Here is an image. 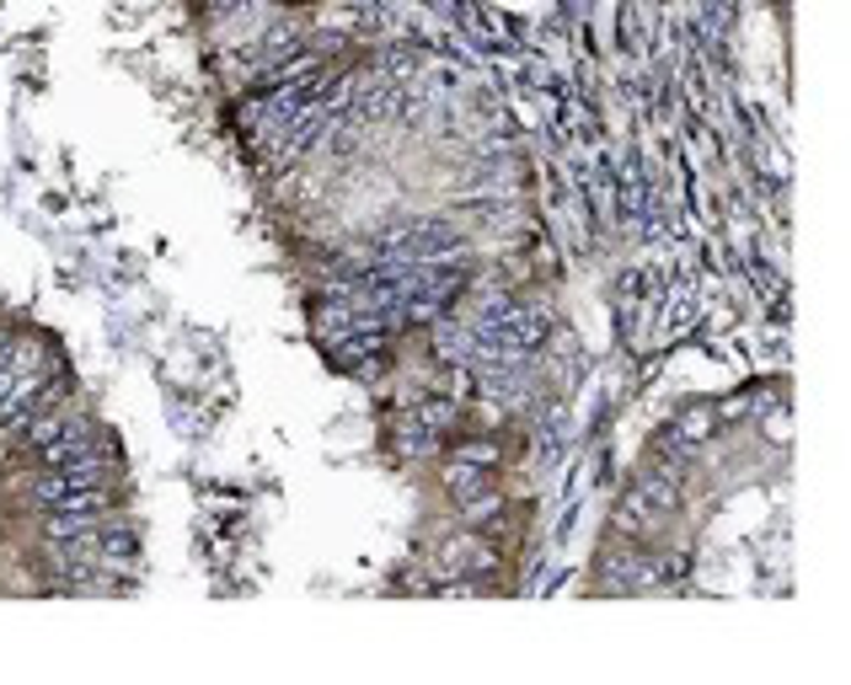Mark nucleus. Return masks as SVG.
<instances>
[{"label":"nucleus","mask_w":851,"mask_h":685,"mask_svg":"<svg viewBox=\"0 0 851 685\" xmlns=\"http://www.w3.org/2000/svg\"><path fill=\"white\" fill-rule=\"evenodd\" d=\"M119 472V450L102 445V440H92L87 450H75L70 461H60V466H43V477L32 482V504L49 508L54 498H64V493H75V487H108V477Z\"/></svg>","instance_id":"nucleus-1"},{"label":"nucleus","mask_w":851,"mask_h":685,"mask_svg":"<svg viewBox=\"0 0 851 685\" xmlns=\"http://www.w3.org/2000/svg\"><path fill=\"white\" fill-rule=\"evenodd\" d=\"M638 493L648 498L654 514H675V508H680V472H675V466H659V472H648V477L638 482Z\"/></svg>","instance_id":"nucleus-4"},{"label":"nucleus","mask_w":851,"mask_h":685,"mask_svg":"<svg viewBox=\"0 0 851 685\" xmlns=\"http://www.w3.org/2000/svg\"><path fill=\"white\" fill-rule=\"evenodd\" d=\"M445 487H450V493L460 498V508H466V504H472V493H483V487H487V477H483V472H472L466 461H456V466L445 472Z\"/></svg>","instance_id":"nucleus-7"},{"label":"nucleus","mask_w":851,"mask_h":685,"mask_svg":"<svg viewBox=\"0 0 851 685\" xmlns=\"http://www.w3.org/2000/svg\"><path fill=\"white\" fill-rule=\"evenodd\" d=\"M460 461H466V466H493V461H498V450H493V445H460Z\"/></svg>","instance_id":"nucleus-11"},{"label":"nucleus","mask_w":851,"mask_h":685,"mask_svg":"<svg viewBox=\"0 0 851 685\" xmlns=\"http://www.w3.org/2000/svg\"><path fill=\"white\" fill-rule=\"evenodd\" d=\"M92 440H97V423H92V417H75V413H70V423H64V434L54 440V445H43V450H38V461H43V466H60V461H70L75 450H87Z\"/></svg>","instance_id":"nucleus-2"},{"label":"nucleus","mask_w":851,"mask_h":685,"mask_svg":"<svg viewBox=\"0 0 851 685\" xmlns=\"http://www.w3.org/2000/svg\"><path fill=\"white\" fill-rule=\"evenodd\" d=\"M290 54H301V32L290 28V22H278V28L263 32V70L278 60H290Z\"/></svg>","instance_id":"nucleus-6"},{"label":"nucleus","mask_w":851,"mask_h":685,"mask_svg":"<svg viewBox=\"0 0 851 685\" xmlns=\"http://www.w3.org/2000/svg\"><path fill=\"white\" fill-rule=\"evenodd\" d=\"M600 578H606L610 590H648L654 584V563L648 557H632V552H616Z\"/></svg>","instance_id":"nucleus-3"},{"label":"nucleus","mask_w":851,"mask_h":685,"mask_svg":"<svg viewBox=\"0 0 851 685\" xmlns=\"http://www.w3.org/2000/svg\"><path fill=\"white\" fill-rule=\"evenodd\" d=\"M64 423H70V413H54V407H43V413H32L28 423L17 429V434H22V445H28L32 455H38L43 445H54V440H60Z\"/></svg>","instance_id":"nucleus-5"},{"label":"nucleus","mask_w":851,"mask_h":685,"mask_svg":"<svg viewBox=\"0 0 851 685\" xmlns=\"http://www.w3.org/2000/svg\"><path fill=\"white\" fill-rule=\"evenodd\" d=\"M140 557V546H134V536H123V531H113V536H102V567H129Z\"/></svg>","instance_id":"nucleus-8"},{"label":"nucleus","mask_w":851,"mask_h":685,"mask_svg":"<svg viewBox=\"0 0 851 685\" xmlns=\"http://www.w3.org/2000/svg\"><path fill=\"white\" fill-rule=\"evenodd\" d=\"M204 6H210L214 17H242V11L252 6V0H204Z\"/></svg>","instance_id":"nucleus-12"},{"label":"nucleus","mask_w":851,"mask_h":685,"mask_svg":"<svg viewBox=\"0 0 851 685\" xmlns=\"http://www.w3.org/2000/svg\"><path fill=\"white\" fill-rule=\"evenodd\" d=\"M648 514H654V508H648V498L632 487V493L621 498V508H616V525H621V531H642V525H648Z\"/></svg>","instance_id":"nucleus-9"},{"label":"nucleus","mask_w":851,"mask_h":685,"mask_svg":"<svg viewBox=\"0 0 851 685\" xmlns=\"http://www.w3.org/2000/svg\"><path fill=\"white\" fill-rule=\"evenodd\" d=\"M418 417H424V429H434V434H439L445 423H456V402H424V407H418Z\"/></svg>","instance_id":"nucleus-10"}]
</instances>
